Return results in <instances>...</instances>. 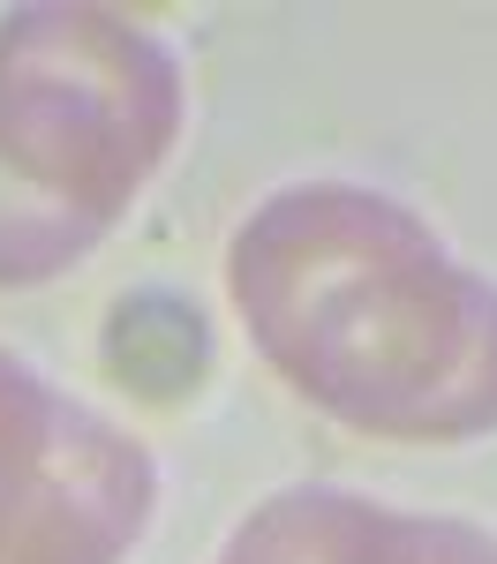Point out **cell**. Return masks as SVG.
Returning a JSON list of instances; mask_svg holds the SVG:
<instances>
[{
    "label": "cell",
    "mask_w": 497,
    "mask_h": 564,
    "mask_svg": "<svg viewBox=\"0 0 497 564\" xmlns=\"http://www.w3.org/2000/svg\"><path fill=\"white\" fill-rule=\"evenodd\" d=\"M347 564H497V542L460 520H414L392 505H369Z\"/></svg>",
    "instance_id": "cell-5"
},
{
    "label": "cell",
    "mask_w": 497,
    "mask_h": 564,
    "mask_svg": "<svg viewBox=\"0 0 497 564\" xmlns=\"http://www.w3.org/2000/svg\"><path fill=\"white\" fill-rule=\"evenodd\" d=\"M234 308L287 384L369 436L497 430V286L347 181L279 188L234 234Z\"/></svg>",
    "instance_id": "cell-1"
},
{
    "label": "cell",
    "mask_w": 497,
    "mask_h": 564,
    "mask_svg": "<svg viewBox=\"0 0 497 564\" xmlns=\"http://www.w3.org/2000/svg\"><path fill=\"white\" fill-rule=\"evenodd\" d=\"M151 520V459L0 354V564H121Z\"/></svg>",
    "instance_id": "cell-3"
},
{
    "label": "cell",
    "mask_w": 497,
    "mask_h": 564,
    "mask_svg": "<svg viewBox=\"0 0 497 564\" xmlns=\"http://www.w3.org/2000/svg\"><path fill=\"white\" fill-rule=\"evenodd\" d=\"M212 361V332H204V308L181 302V294H129L106 324V369L136 384L143 399H181L196 391Z\"/></svg>",
    "instance_id": "cell-4"
},
{
    "label": "cell",
    "mask_w": 497,
    "mask_h": 564,
    "mask_svg": "<svg viewBox=\"0 0 497 564\" xmlns=\"http://www.w3.org/2000/svg\"><path fill=\"white\" fill-rule=\"evenodd\" d=\"M181 129L174 53L114 8L0 23V286L90 257Z\"/></svg>",
    "instance_id": "cell-2"
}]
</instances>
